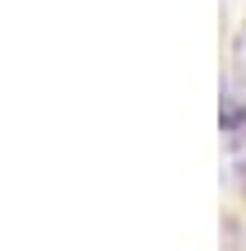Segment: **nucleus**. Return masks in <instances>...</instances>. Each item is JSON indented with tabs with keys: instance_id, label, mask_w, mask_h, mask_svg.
I'll return each instance as SVG.
<instances>
[{
	"instance_id": "nucleus-1",
	"label": "nucleus",
	"mask_w": 246,
	"mask_h": 251,
	"mask_svg": "<svg viewBox=\"0 0 246 251\" xmlns=\"http://www.w3.org/2000/svg\"><path fill=\"white\" fill-rule=\"evenodd\" d=\"M232 61H237V75L246 79V28L237 33V47H232Z\"/></svg>"
}]
</instances>
